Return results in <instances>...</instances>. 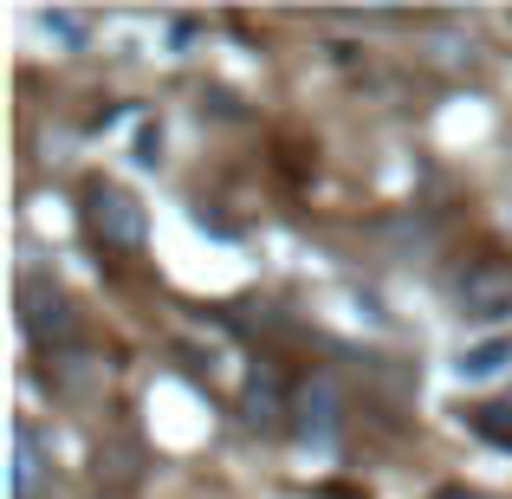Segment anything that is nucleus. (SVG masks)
Returning a JSON list of instances; mask_svg holds the SVG:
<instances>
[{"mask_svg": "<svg viewBox=\"0 0 512 499\" xmlns=\"http://www.w3.org/2000/svg\"><path fill=\"white\" fill-rule=\"evenodd\" d=\"M85 227H91V240L98 247H111V253H137L143 247V208H137V195L130 188H117V182H91L85 188Z\"/></svg>", "mask_w": 512, "mask_h": 499, "instance_id": "nucleus-1", "label": "nucleus"}, {"mask_svg": "<svg viewBox=\"0 0 512 499\" xmlns=\"http://www.w3.org/2000/svg\"><path fill=\"white\" fill-rule=\"evenodd\" d=\"M441 499H480V493H467V487H448V493H441Z\"/></svg>", "mask_w": 512, "mask_h": 499, "instance_id": "nucleus-7", "label": "nucleus"}, {"mask_svg": "<svg viewBox=\"0 0 512 499\" xmlns=\"http://www.w3.org/2000/svg\"><path fill=\"white\" fill-rule=\"evenodd\" d=\"M454 299H461V318H474V325H506L512 318V266L474 260L461 273V286H454Z\"/></svg>", "mask_w": 512, "mask_h": 499, "instance_id": "nucleus-3", "label": "nucleus"}, {"mask_svg": "<svg viewBox=\"0 0 512 499\" xmlns=\"http://www.w3.org/2000/svg\"><path fill=\"white\" fill-rule=\"evenodd\" d=\"M46 487V448L33 422H13V499H33Z\"/></svg>", "mask_w": 512, "mask_h": 499, "instance_id": "nucleus-5", "label": "nucleus"}, {"mask_svg": "<svg viewBox=\"0 0 512 499\" xmlns=\"http://www.w3.org/2000/svg\"><path fill=\"white\" fill-rule=\"evenodd\" d=\"M20 325H26V337H33L39 350H59V344H72V337H78L72 299H65L46 273H26L20 279Z\"/></svg>", "mask_w": 512, "mask_h": 499, "instance_id": "nucleus-2", "label": "nucleus"}, {"mask_svg": "<svg viewBox=\"0 0 512 499\" xmlns=\"http://www.w3.org/2000/svg\"><path fill=\"white\" fill-rule=\"evenodd\" d=\"M292 415H299V435L325 441L331 428H338V389H331V376H312V383L292 396Z\"/></svg>", "mask_w": 512, "mask_h": 499, "instance_id": "nucleus-4", "label": "nucleus"}, {"mask_svg": "<svg viewBox=\"0 0 512 499\" xmlns=\"http://www.w3.org/2000/svg\"><path fill=\"white\" fill-rule=\"evenodd\" d=\"M512 370V337H493V344H474L461 357V376L467 383H493V376H506Z\"/></svg>", "mask_w": 512, "mask_h": 499, "instance_id": "nucleus-6", "label": "nucleus"}]
</instances>
